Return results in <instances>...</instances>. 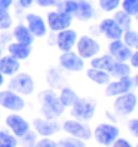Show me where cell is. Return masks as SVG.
I'll return each mask as SVG.
<instances>
[{"label": "cell", "mask_w": 138, "mask_h": 147, "mask_svg": "<svg viewBox=\"0 0 138 147\" xmlns=\"http://www.w3.org/2000/svg\"><path fill=\"white\" fill-rule=\"evenodd\" d=\"M7 88L22 97H33L36 94V80L30 73L18 71L16 74L11 76L9 82H7Z\"/></svg>", "instance_id": "7a4b0ae2"}, {"label": "cell", "mask_w": 138, "mask_h": 147, "mask_svg": "<svg viewBox=\"0 0 138 147\" xmlns=\"http://www.w3.org/2000/svg\"><path fill=\"white\" fill-rule=\"evenodd\" d=\"M58 67L68 73H80L85 70V59L76 52V51H67L61 52L58 57Z\"/></svg>", "instance_id": "9c48e42d"}, {"label": "cell", "mask_w": 138, "mask_h": 147, "mask_svg": "<svg viewBox=\"0 0 138 147\" xmlns=\"http://www.w3.org/2000/svg\"><path fill=\"white\" fill-rule=\"evenodd\" d=\"M37 102H39V115L46 119H61L65 113V107L61 104L58 98V92L55 89H42L37 94Z\"/></svg>", "instance_id": "6da1fadb"}, {"label": "cell", "mask_w": 138, "mask_h": 147, "mask_svg": "<svg viewBox=\"0 0 138 147\" xmlns=\"http://www.w3.org/2000/svg\"><path fill=\"white\" fill-rule=\"evenodd\" d=\"M31 129L37 134V137H55L61 132V123L55 119L36 116L31 120Z\"/></svg>", "instance_id": "52a82bcc"}, {"label": "cell", "mask_w": 138, "mask_h": 147, "mask_svg": "<svg viewBox=\"0 0 138 147\" xmlns=\"http://www.w3.org/2000/svg\"><path fill=\"white\" fill-rule=\"evenodd\" d=\"M55 9L74 16L76 9H77V0H58V5L55 6Z\"/></svg>", "instance_id": "f546056e"}, {"label": "cell", "mask_w": 138, "mask_h": 147, "mask_svg": "<svg viewBox=\"0 0 138 147\" xmlns=\"http://www.w3.org/2000/svg\"><path fill=\"white\" fill-rule=\"evenodd\" d=\"M2 55H3V45L0 43V57H2Z\"/></svg>", "instance_id": "bcb514c9"}, {"label": "cell", "mask_w": 138, "mask_h": 147, "mask_svg": "<svg viewBox=\"0 0 138 147\" xmlns=\"http://www.w3.org/2000/svg\"><path fill=\"white\" fill-rule=\"evenodd\" d=\"M45 79H46V85L48 88L50 89H61L63 86H65L67 83V77L64 74V70L61 67H50L48 68V71L45 74Z\"/></svg>", "instance_id": "ac0fdd59"}, {"label": "cell", "mask_w": 138, "mask_h": 147, "mask_svg": "<svg viewBox=\"0 0 138 147\" xmlns=\"http://www.w3.org/2000/svg\"><path fill=\"white\" fill-rule=\"evenodd\" d=\"M86 77L98 86H106L110 80H111V76L110 73L104 71V70H100V68H94V67H89L86 70Z\"/></svg>", "instance_id": "603a6c76"}, {"label": "cell", "mask_w": 138, "mask_h": 147, "mask_svg": "<svg viewBox=\"0 0 138 147\" xmlns=\"http://www.w3.org/2000/svg\"><path fill=\"white\" fill-rule=\"evenodd\" d=\"M46 25L50 33H58L61 30H65V28H70L71 24H73V16L71 15H67L58 9H54V11H49L46 13Z\"/></svg>", "instance_id": "8fae6325"}, {"label": "cell", "mask_w": 138, "mask_h": 147, "mask_svg": "<svg viewBox=\"0 0 138 147\" xmlns=\"http://www.w3.org/2000/svg\"><path fill=\"white\" fill-rule=\"evenodd\" d=\"M24 24L28 27V30L31 31V34L36 39H43L48 36L49 28L46 25V20L42 15L36 13V12H27L24 16Z\"/></svg>", "instance_id": "4fadbf2b"}, {"label": "cell", "mask_w": 138, "mask_h": 147, "mask_svg": "<svg viewBox=\"0 0 138 147\" xmlns=\"http://www.w3.org/2000/svg\"><path fill=\"white\" fill-rule=\"evenodd\" d=\"M12 33H9V30L6 31H0V43H2L3 46H6L9 42H12Z\"/></svg>", "instance_id": "ab89813d"}, {"label": "cell", "mask_w": 138, "mask_h": 147, "mask_svg": "<svg viewBox=\"0 0 138 147\" xmlns=\"http://www.w3.org/2000/svg\"><path fill=\"white\" fill-rule=\"evenodd\" d=\"M11 30H12L11 31L12 33V39L15 42H20V43H24V45L33 46V43H34V40H36V37L31 34V31L28 30V27L24 22H18L16 25H13Z\"/></svg>", "instance_id": "44dd1931"}, {"label": "cell", "mask_w": 138, "mask_h": 147, "mask_svg": "<svg viewBox=\"0 0 138 147\" xmlns=\"http://www.w3.org/2000/svg\"><path fill=\"white\" fill-rule=\"evenodd\" d=\"M98 30L100 33L108 40H117V39H122L123 36V30L122 27L113 20V18H104L101 20L98 24Z\"/></svg>", "instance_id": "2e32d148"}, {"label": "cell", "mask_w": 138, "mask_h": 147, "mask_svg": "<svg viewBox=\"0 0 138 147\" xmlns=\"http://www.w3.org/2000/svg\"><path fill=\"white\" fill-rule=\"evenodd\" d=\"M132 80H134V85H137V86H138V73L134 76V79H132Z\"/></svg>", "instance_id": "f6af8a7d"}, {"label": "cell", "mask_w": 138, "mask_h": 147, "mask_svg": "<svg viewBox=\"0 0 138 147\" xmlns=\"http://www.w3.org/2000/svg\"><path fill=\"white\" fill-rule=\"evenodd\" d=\"M58 98L59 101H61V104L65 107V109H70L74 102L79 100V95H77V92L70 88V86H63L61 89H58Z\"/></svg>", "instance_id": "cb8c5ba5"}, {"label": "cell", "mask_w": 138, "mask_h": 147, "mask_svg": "<svg viewBox=\"0 0 138 147\" xmlns=\"http://www.w3.org/2000/svg\"><path fill=\"white\" fill-rule=\"evenodd\" d=\"M18 71H21V61L11 57L9 54H3L0 57V73L5 77H11Z\"/></svg>", "instance_id": "ffe728a7"}, {"label": "cell", "mask_w": 138, "mask_h": 147, "mask_svg": "<svg viewBox=\"0 0 138 147\" xmlns=\"http://www.w3.org/2000/svg\"><path fill=\"white\" fill-rule=\"evenodd\" d=\"M13 5H15V0H0V9L11 11Z\"/></svg>", "instance_id": "b9f144b4"}, {"label": "cell", "mask_w": 138, "mask_h": 147, "mask_svg": "<svg viewBox=\"0 0 138 147\" xmlns=\"http://www.w3.org/2000/svg\"><path fill=\"white\" fill-rule=\"evenodd\" d=\"M5 128L9 129L16 138H21L31 129V122L20 113H9L5 116Z\"/></svg>", "instance_id": "30bf717a"}, {"label": "cell", "mask_w": 138, "mask_h": 147, "mask_svg": "<svg viewBox=\"0 0 138 147\" xmlns=\"http://www.w3.org/2000/svg\"><path fill=\"white\" fill-rule=\"evenodd\" d=\"M131 70H132V67L129 64L122 63V61H114V65H113V68H111V71H110V76L116 77V79H119V77H125V76H131Z\"/></svg>", "instance_id": "4316f807"}, {"label": "cell", "mask_w": 138, "mask_h": 147, "mask_svg": "<svg viewBox=\"0 0 138 147\" xmlns=\"http://www.w3.org/2000/svg\"><path fill=\"white\" fill-rule=\"evenodd\" d=\"M13 27V18L9 11L0 9V31L11 30Z\"/></svg>", "instance_id": "1f68e13d"}, {"label": "cell", "mask_w": 138, "mask_h": 147, "mask_svg": "<svg viewBox=\"0 0 138 147\" xmlns=\"http://www.w3.org/2000/svg\"><path fill=\"white\" fill-rule=\"evenodd\" d=\"M20 11H28L34 6V0H15Z\"/></svg>", "instance_id": "74e56055"}, {"label": "cell", "mask_w": 138, "mask_h": 147, "mask_svg": "<svg viewBox=\"0 0 138 147\" xmlns=\"http://www.w3.org/2000/svg\"><path fill=\"white\" fill-rule=\"evenodd\" d=\"M129 63H131V67L138 68V49L132 51V55H131V58H129Z\"/></svg>", "instance_id": "7bdbcfd3"}, {"label": "cell", "mask_w": 138, "mask_h": 147, "mask_svg": "<svg viewBox=\"0 0 138 147\" xmlns=\"http://www.w3.org/2000/svg\"><path fill=\"white\" fill-rule=\"evenodd\" d=\"M134 86V80L131 79V76H125V77H119L116 80H110L106 85V97L114 98L117 95H122L125 92H129Z\"/></svg>", "instance_id": "9a60e30c"}, {"label": "cell", "mask_w": 138, "mask_h": 147, "mask_svg": "<svg viewBox=\"0 0 138 147\" xmlns=\"http://www.w3.org/2000/svg\"><path fill=\"white\" fill-rule=\"evenodd\" d=\"M0 147H20V138H16L9 129H0Z\"/></svg>", "instance_id": "484cf974"}, {"label": "cell", "mask_w": 138, "mask_h": 147, "mask_svg": "<svg viewBox=\"0 0 138 147\" xmlns=\"http://www.w3.org/2000/svg\"><path fill=\"white\" fill-rule=\"evenodd\" d=\"M58 147H86V141L80 140V138H76L71 135H65L61 137L59 140H57Z\"/></svg>", "instance_id": "f1b7e54d"}, {"label": "cell", "mask_w": 138, "mask_h": 147, "mask_svg": "<svg viewBox=\"0 0 138 147\" xmlns=\"http://www.w3.org/2000/svg\"><path fill=\"white\" fill-rule=\"evenodd\" d=\"M79 34L74 28H65L55 33V46L58 48L59 52H67V51H73L76 46V42Z\"/></svg>", "instance_id": "5bb4252c"}, {"label": "cell", "mask_w": 138, "mask_h": 147, "mask_svg": "<svg viewBox=\"0 0 138 147\" xmlns=\"http://www.w3.org/2000/svg\"><path fill=\"white\" fill-rule=\"evenodd\" d=\"M61 131L65 135H71L76 138H80L83 141L92 140V128L88 122H82L74 117H67L61 122Z\"/></svg>", "instance_id": "3957f363"}, {"label": "cell", "mask_w": 138, "mask_h": 147, "mask_svg": "<svg viewBox=\"0 0 138 147\" xmlns=\"http://www.w3.org/2000/svg\"><path fill=\"white\" fill-rule=\"evenodd\" d=\"M89 61H91V67L100 68V70H104L107 73H110L113 65H114V58L110 54L108 55H97V57L91 58Z\"/></svg>", "instance_id": "d4e9b609"}, {"label": "cell", "mask_w": 138, "mask_h": 147, "mask_svg": "<svg viewBox=\"0 0 138 147\" xmlns=\"http://www.w3.org/2000/svg\"><path fill=\"white\" fill-rule=\"evenodd\" d=\"M120 2L122 0H98V5H100V9L102 12H114L120 7Z\"/></svg>", "instance_id": "d6a6232c"}, {"label": "cell", "mask_w": 138, "mask_h": 147, "mask_svg": "<svg viewBox=\"0 0 138 147\" xmlns=\"http://www.w3.org/2000/svg\"><path fill=\"white\" fill-rule=\"evenodd\" d=\"M21 147H25V146H21Z\"/></svg>", "instance_id": "681fc988"}, {"label": "cell", "mask_w": 138, "mask_h": 147, "mask_svg": "<svg viewBox=\"0 0 138 147\" xmlns=\"http://www.w3.org/2000/svg\"><path fill=\"white\" fill-rule=\"evenodd\" d=\"M137 147H138V144H137Z\"/></svg>", "instance_id": "f907efd6"}, {"label": "cell", "mask_w": 138, "mask_h": 147, "mask_svg": "<svg viewBox=\"0 0 138 147\" xmlns=\"http://www.w3.org/2000/svg\"><path fill=\"white\" fill-rule=\"evenodd\" d=\"M6 52L9 54L11 57L16 58L18 61H25V59H28L33 54V46L30 45H24V43H20V42H9L6 45Z\"/></svg>", "instance_id": "d6986e66"}, {"label": "cell", "mask_w": 138, "mask_h": 147, "mask_svg": "<svg viewBox=\"0 0 138 147\" xmlns=\"http://www.w3.org/2000/svg\"><path fill=\"white\" fill-rule=\"evenodd\" d=\"M128 131L131 132L134 137L138 138V117L137 119H131L128 122Z\"/></svg>", "instance_id": "f35d334b"}, {"label": "cell", "mask_w": 138, "mask_h": 147, "mask_svg": "<svg viewBox=\"0 0 138 147\" xmlns=\"http://www.w3.org/2000/svg\"><path fill=\"white\" fill-rule=\"evenodd\" d=\"M94 16H95V7L89 0H77V9L73 18L80 22H86L91 21Z\"/></svg>", "instance_id": "7402d4cb"}, {"label": "cell", "mask_w": 138, "mask_h": 147, "mask_svg": "<svg viewBox=\"0 0 138 147\" xmlns=\"http://www.w3.org/2000/svg\"><path fill=\"white\" fill-rule=\"evenodd\" d=\"M34 5H37L42 9H49L58 5V0H34Z\"/></svg>", "instance_id": "8d00e7d4"}, {"label": "cell", "mask_w": 138, "mask_h": 147, "mask_svg": "<svg viewBox=\"0 0 138 147\" xmlns=\"http://www.w3.org/2000/svg\"><path fill=\"white\" fill-rule=\"evenodd\" d=\"M97 113V102L91 98L79 97L74 104L70 107V117H74L82 122H89Z\"/></svg>", "instance_id": "5b68a950"}, {"label": "cell", "mask_w": 138, "mask_h": 147, "mask_svg": "<svg viewBox=\"0 0 138 147\" xmlns=\"http://www.w3.org/2000/svg\"><path fill=\"white\" fill-rule=\"evenodd\" d=\"M110 147H134L131 143H129L126 138H116V140L113 141V144H111Z\"/></svg>", "instance_id": "60d3db41"}, {"label": "cell", "mask_w": 138, "mask_h": 147, "mask_svg": "<svg viewBox=\"0 0 138 147\" xmlns=\"http://www.w3.org/2000/svg\"><path fill=\"white\" fill-rule=\"evenodd\" d=\"M113 20L122 27V30L125 31V30H129L131 28V25H132V16L131 15H128L126 12H123L122 9H117V11H114V15H113Z\"/></svg>", "instance_id": "83f0119b"}, {"label": "cell", "mask_w": 138, "mask_h": 147, "mask_svg": "<svg viewBox=\"0 0 138 147\" xmlns=\"http://www.w3.org/2000/svg\"><path fill=\"white\" fill-rule=\"evenodd\" d=\"M135 20H137V22H138V12H137V15H135Z\"/></svg>", "instance_id": "c3c4849f"}, {"label": "cell", "mask_w": 138, "mask_h": 147, "mask_svg": "<svg viewBox=\"0 0 138 147\" xmlns=\"http://www.w3.org/2000/svg\"><path fill=\"white\" fill-rule=\"evenodd\" d=\"M108 54L114 58V61L126 63V61H129V58H131V55H132V49L129 48V46H126L122 39L110 40Z\"/></svg>", "instance_id": "e0dca14e"}, {"label": "cell", "mask_w": 138, "mask_h": 147, "mask_svg": "<svg viewBox=\"0 0 138 147\" xmlns=\"http://www.w3.org/2000/svg\"><path fill=\"white\" fill-rule=\"evenodd\" d=\"M137 104H138L137 95L132 91H129V92H125L122 95L114 97L113 110H114V113L119 115V116H129L131 113H134Z\"/></svg>", "instance_id": "7c38bea8"}, {"label": "cell", "mask_w": 138, "mask_h": 147, "mask_svg": "<svg viewBox=\"0 0 138 147\" xmlns=\"http://www.w3.org/2000/svg\"><path fill=\"white\" fill-rule=\"evenodd\" d=\"M0 109H3L9 113H21L27 109L25 97L11 91L9 88L0 89Z\"/></svg>", "instance_id": "277c9868"}, {"label": "cell", "mask_w": 138, "mask_h": 147, "mask_svg": "<svg viewBox=\"0 0 138 147\" xmlns=\"http://www.w3.org/2000/svg\"><path fill=\"white\" fill-rule=\"evenodd\" d=\"M120 7L122 11L126 12L128 15L135 16L138 12V0H122L120 2Z\"/></svg>", "instance_id": "836d02e7"}, {"label": "cell", "mask_w": 138, "mask_h": 147, "mask_svg": "<svg viewBox=\"0 0 138 147\" xmlns=\"http://www.w3.org/2000/svg\"><path fill=\"white\" fill-rule=\"evenodd\" d=\"M74 48H76V52L79 54L85 61L100 55V52H101L100 42L97 39H94L92 36H89V34H83V36L77 37Z\"/></svg>", "instance_id": "ba28073f"}, {"label": "cell", "mask_w": 138, "mask_h": 147, "mask_svg": "<svg viewBox=\"0 0 138 147\" xmlns=\"http://www.w3.org/2000/svg\"><path fill=\"white\" fill-rule=\"evenodd\" d=\"M2 120H3V116H2V111H0V123H2Z\"/></svg>", "instance_id": "7dc6e473"}, {"label": "cell", "mask_w": 138, "mask_h": 147, "mask_svg": "<svg viewBox=\"0 0 138 147\" xmlns=\"http://www.w3.org/2000/svg\"><path fill=\"white\" fill-rule=\"evenodd\" d=\"M119 135H120L119 126L114 123H108V122L98 123L92 129V138L100 146H104V147H110Z\"/></svg>", "instance_id": "8992f818"}, {"label": "cell", "mask_w": 138, "mask_h": 147, "mask_svg": "<svg viewBox=\"0 0 138 147\" xmlns=\"http://www.w3.org/2000/svg\"><path fill=\"white\" fill-rule=\"evenodd\" d=\"M37 134L33 131V129H30V131L25 134L24 137H21L20 138V144H22V146H25V147H34V144H36V141H37Z\"/></svg>", "instance_id": "e575fe53"}, {"label": "cell", "mask_w": 138, "mask_h": 147, "mask_svg": "<svg viewBox=\"0 0 138 147\" xmlns=\"http://www.w3.org/2000/svg\"><path fill=\"white\" fill-rule=\"evenodd\" d=\"M5 80H6V79H5V76L0 73V89H2L3 86H5Z\"/></svg>", "instance_id": "ee69618b"}, {"label": "cell", "mask_w": 138, "mask_h": 147, "mask_svg": "<svg viewBox=\"0 0 138 147\" xmlns=\"http://www.w3.org/2000/svg\"><path fill=\"white\" fill-rule=\"evenodd\" d=\"M34 147H58L57 140H54L52 137H40L37 138Z\"/></svg>", "instance_id": "d590c367"}, {"label": "cell", "mask_w": 138, "mask_h": 147, "mask_svg": "<svg viewBox=\"0 0 138 147\" xmlns=\"http://www.w3.org/2000/svg\"><path fill=\"white\" fill-rule=\"evenodd\" d=\"M122 40L126 46H129L131 49H138V33L134 31V30H125L123 31V36H122Z\"/></svg>", "instance_id": "4dcf8cb0"}]
</instances>
